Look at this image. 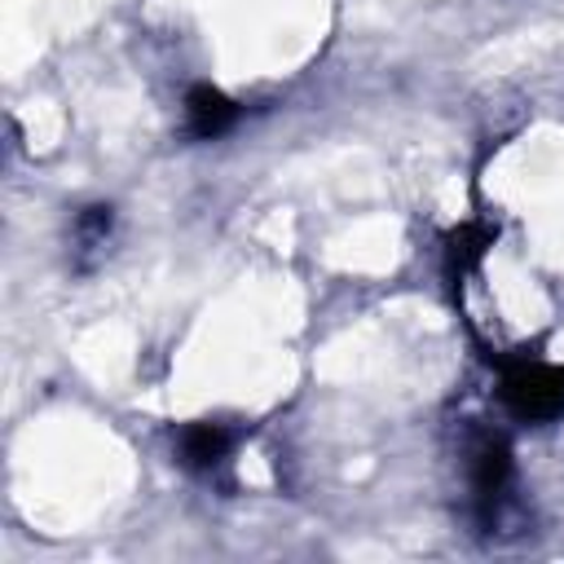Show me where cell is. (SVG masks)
I'll use <instances>...</instances> for the list:
<instances>
[{
	"label": "cell",
	"instance_id": "6da1fadb",
	"mask_svg": "<svg viewBox=\"0 0 564 564\" xmlns=\"http://www.w3.org/2000/svg\"><path fill=\"white\" fill-rule=\"evenodd\" d=\"M502 401L520 419H555L564 414V366L516 361L502 370Z\"/></svg>",
	"mask_w": 564,
	"mask_h": 564
},
{
	"label": "cell",
	"instance_id": "7a4b0ae2",
	"mask_svg": "<svg viewBox=\"0 0 564 564\" xmlns=\"http://www.w3.org/2000/svg\"><path fill=\"white\" fill-rule=\"evenodd\" d=\"M507 480H511V449H507V441L502 436H480L476 449H471V489H476V498L485 507L498 502Z\"/></svg>",
	"mask_w": 564,
	"mask_h": 564
},
{
	"label": "cell",
	"instance_id": "3957f363",
	"mask_svg": "<svg viewBox=\"0 0 564 564\" xmlns=\"http://www.w3.org/2000/svg\"><path fill=\"white\" fill-rule=\"evenodd\" d=\"M229 445H234V436H229L220 423H189V427H181V436H176V454H181V463L194 467V471H212L216 463H225Z\"/></svg>",
	"mask_w": 564,
	"mask_h": 564
},
{
	"label": "cell",
	"instance_id": "277c9868",
	"mask_svg": "<svg viewBox=\"0 0 564 564\" xmlns=\"http://www.w3.org/2000/svg\"><path fill=\"white\" fill-rule=\"evenodd\" d=\"M185 119H189V132H194V137H220V132L238 119V106H234L220 88L198 84V88H189V97H185Z\"/></svg>",
	"mask_w": 564,
	"mask_h": 564
},
{
	"label": "cell",
	"instance_id": "5b68a950",
	"mask_svg": "<svg viewBox=\"0 0 564 564\" xmlns=\"http://www.w3.org/2000/svg\"><path fill=\"white\" fill-rule=\"evenodd\" d=\"M106 229H110V207H88V212L79 216V234L97 238V234H106Z\"/></svg>",
	"mask_w": 564,
	"mask_h": 564
}]
</instances>
